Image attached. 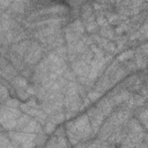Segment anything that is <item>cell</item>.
<instances>
[{
  "label": "cell",
  "mask_w": 148,
  "mask_h": 148,
  "mask_svg": "<svg viewBox=\"0 0 148 148\" xmlns=\"http://www.w3.org/2000/svg\"><path fill=\"white\" fill-rule=\"evenodd\" d=\"M65 128H66L67 139L69 143L73 145L74 147L77 146L79 143L90 141L96 136L87 113L76 117L74 120L67 121Z\"/></svg>",
  "instance_id": "cell-1"
},
{
  "label": "cell",
  "mask_w": 148,
  "mask_h": 148,
  "mask_svg": "<svg viewBox=\"0 0 148 148\" xmlns=\"http://www.w3.org/2000/svg\"><path fill=\"white\" fill-rule=\"evenodd\" d=\"M64 106H65V116L66 119H69L71 117L75 116L79 111H81L83 108L82 103V96L80 95V83L77 81L69 82L65 89L64 92Z\"/></svg>",
  "instance_id": "cell-2"
},
{
  "label": "cell",
  "mask_w": 148,
  "mask_h": 148,
  "mask_svg": "<svg viewBox=\"0 0 148 148\" xmlns=\"http://www.w3.org/2000/svg\"><path fill=\"white\" fill-rule=\"evenodd\" d=\"M114 10L120 15L130 18L141 12L148 10V2L143 1H117L113 2Z\"/></svg>",
  "instance_id": "cell-3"
},
{
  "label": "cell",
  "mask_w": 148,
  "mask_h": 148,
  "mask_svg": "<svg viewBox=\"0 0 148 148\" xmlns=\"http://www.w3.org/2000/svg\"><path fill=\"white\" fill-rule=\"evenodd\" d=\"M80 18L86 28L87 34L94 35L98 34L99 27L96 22V14L92 8L91 2H83L81 8H80Z\"/></svg>",
  "instance_id": "cell-4"
},
{
  "label": "cell",
  "mask_w": 148,
  "mask_h": 148,
  "mask_svg": "<svg viewBox=\"0 0 148 148\" xmlns=\"http://www.w3.org/2000/svg\"><path fill=\"white\" fill-rule=\"evenodd\" d=\"M23 114L20 108H9L5 104H1L0 120L3 131H14L18 118Z\"/></svg>",
  "instance_id": "cell-5"
},
{
  "label": "cell",
  "mask_w": 148,
  "mask_h": 148,
  "mask_svg": "<svg viewBox=\"0 0 148 148\" xmlns=\"http://www.w3.org/2000/svg\"><path fill=\"white\" fill-rule=\"evenodd\" d=\"M46 53L47 52L45 51L44 46L40 43H38L35 39H31V44L28 47V50H27V52H25V54L23 57V60L28 66L35 67L45 57Z\"/></svg>",
  "instance_id": "cell-6"
},
{
  "label": "cell",
  "mask_w": 148,
  "mask_h": 148,
  "mask_svg": "<svg viewBox=\"0 0 148 148\" xmlns=\"http://www.w3.org/2000/svg\"><path fill=\"white\" fill-rule=\"evenodd\" d=\"M7 134L18 148H37V134L17 131H8Z\"/></svg>",
  "instance_id": "cell-7"
},
{
  "label": "cell",
  "mask_w": 148,
  "mask_h": 148,
  "mask_svg": "<svg viewBox=\"0 0 148 148\" xmlns=\"http://www.w3.org/2000/svg\"><path fill=\"white\" fill-rule=\"evenodd\" d=\"M87 116L90 120V124H91V127L95 132V134L97 135L101 126L103 125V123L105 121V116L94 105V106H89L88 110H87Z\"/></svg>",
  "instance_id": "cell-8"
},
{
  "label": "cell",
  "mask_w": 148,
  "mask_h": 148,
  "mask_svg": "<svg viewBox=\"0 0 148 148\" xmlns=\"http://www.w3.org/2000/svg\"><path fill=\"white\" fill-rule=\"evenodd\" d=\"M1 79L2 80H6L7 82H12L13 79L15 76H17L20 73L17 72V69L8 61V59L6 57H2L1 56Z\"/></svg>",
  "instance_id": "cell-9"
},
{
  "label": "cell",
  "mask_w": 148,
  "mask_h": 148,
  "mask_svg": "<svg viewBox=\"0 0 148 148\" xmlns=\"http://www.w3.org/2000/svg\"><path fill=\"white\" fill-rule=\"evenodd\" d=\"M95 106L105 116V118H108L109 116H111V113L114 111L116 106L112 104V102L109 99L108 96H104V97H101L98 99V102L95 104Z\"/></svg>",
  "instance_id": "cell-10"
},
{
  "label": "cell",
  "mask_w": 148,
  "mask_h": 148,
  "mask_svg": "<svg viewBox=\"0 0 148 148\" xmlns=\"http://www.w3.org/2000/svg\"><path fill=\"white\" fill-rule=\"evenodd\" d=\"M30 44H31V38L22 40V42H18V43H15V44H12L9 46V51L13 52L16 56L23 58L25 52H27V50H28V47L30 46Z\"/></svg>",
  "instance_id": "cell-11"
},
{
  "label": "cell",
  "mask_w": 148,
  "mask_h": 148,
  "mask_svg": "<svg viewBox=\"0 0 148 148\" xmlns=\"http://www.w3.org/2000/svg\"><path fill=\"white\" fill-rule=\"evenodd\" d=\"M104 15H105L108 22L110 23V25H116V27L119 25L121 22H124V21L127 20V17H125V16L120 15L119 13H117V12L114 10V7L111 8V9L104 10Z\"/></svg>",
  "instance_id": "cell-12"
},
{
  "label": "cell",
  "mask_w": 148,
  "mask_h": 148,
  "mask_svg": "<svg viewBox=\"0 0 148 148\" xmlns=\"http://www.w3.org/2000/svg\"><path fill=\"white\" fill-rule=\"evenodd\" d=\"M133 59L139 68V71H146L148 68V58L145 57V54L138 49L135 47L134 49V56H133Z\"/></svg>",
  "instance_id": "cell-13"
},
{
  "label": "cell",
  "mask_w": 148,
  "mask_h": 148,
  "mask_svg": "<svg viewBox=\"0 0 148 148\" xmlns=\"http://www.w3.org/2000/svg\"><path fill=\"white\" fill-rule=\"evenodd\" d=\"M44 130H43V126H42V124L40 123H38L36 119H31V121L25 126V127H23L20 132H24V133H31V134H38V133H40V132H43Z\"/></svg>",
  "instance_id": "cell-14"
},
{
  "label": "cell",
  "mask_w": 148,
  "mask_h": 148,
  "mask_svg": "<svg viewBox=\"0 0 148 148\" xmlns=\"http://www.w3.org/2000/svg\"><path fill=\"white\" fill-rule=\"evenodd\" d=\"M31 119H32V117H30V116L27 114V113H23V114L18 118V120H17V123H16V126H15V130H14V131L20 132L23 127H25V126L31 121Z\"/></svg>",
  "instance_id": "cell-15"
},
{
  "label": "cell",
  "mask_w": 148,
  "mask_h": 148,
  "mask_svg": "<svg viewBox=\"0 0 148 148\" xmlns=\"http://www.w3.org/2000/svg\"><path fill=\"white\" fill-rule=\"evenodd\" d=\"M1 148H18L8 136L7 132L2 130L1 132Z\"/></svg>",
  "instance_id": "cell-16"
},
{
  "label": "cell",
  "mask_w": 148,
  "mask_h": 148,
  "mask_svg": "<svg viewBox=\"0 0 148 148\" xmlns=\"http://www.w3.org/2000/svg\"><path fill=\"white\" fill-rule=\"evenodd\" d=\"M102 95H103V94H101V92H98V91H96V90H94V89L87 91V96H88V98H89L90 102L98 101V99L102 97Z\"/></svg>",
  "instance_id": "cell-17"
},
{
  "label": "cell",
  "mask_w": 148,
  "mask_h": 148,
  "mask_svg": "<svg viewBox=\"0 0 148 148\" xmlns=\"http://www.w3.org/2000/svg\"><path fill=\"white\" fill-rule=\"evenodd\" d=\"M138 49L145 54V57L148 58V42H143L140 46H138Z\"/></svg>",
  "instance_id": "cell-18"
}]
</instances>
